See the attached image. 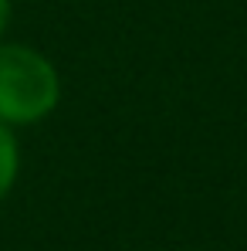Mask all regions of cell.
<instances>
[{
    "mask_svg": "<svg viewBox=\"0 0 247 251\" xmlns=\"http://www.w3.org/2000/svg\"><path fill=\"white\" fill-rule=\"evenodd\" d=\"M21 173V143L14 136V126L0 123V201L14 190Z\"/></svg>",
    "mask_w": 247,
    "mask_h": 251,
    "instance_id": "obj_2",
    "label": "cell"
},
{
    "mask_svg": "<svg viewBox=\"0 0 247 251\" xmlns=\"http://www.w3.org/2000/svg\"><path fill=\"white\" fill-rule=\"evenodd\" d=\"M10 17H14L10 0H0V41H3V34H7V27H10Z\"/></svg>",
    "mask_w": 247,
    "mask_h": 251,
    "instance_id": "obj_3",
    "label": "cell"
},
{
    "mask_svg": "<svg viewBox=\"0 0 247 251\" xmlns=\"http://www.w3.org/2000/svg\"><path fill=\"white\" fill-rule=\"evenodd\" d=\"M61 102V75L38 48L0 41V123L34 126Z\"/></svg>",
    "mask_w": 247,
    "mask_h": 251,
    "instance_id": "obj_1",
    "label": "cell"
}]
</instances>
